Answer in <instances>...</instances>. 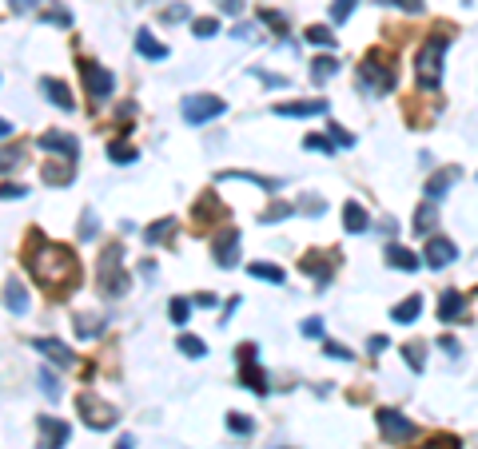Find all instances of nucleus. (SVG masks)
I'll return each mask as SVG.
<instances>
[{"instance_id": "1", "label": "nucleus", "mask_w": 478, "mask_h": 449, "mask_svg": "<svg viewBox=\"0 0 478 449\" xmlns=\"http://www.w3.org/2000/svg\"><path fill=\"white\" fill-rule=\"evenodd\" d=\"M28 270H32V279L40 282L44 290H68L80 282V259L72 255L68 247H56V243H48L44 247L40 235H32L28 239Z\"/></svg>"}, {"instance_id": "2", "label": "nucleus", "mask_w": 478, "mask_h": 449, "mask_svg": "<svg viewBox=\"0 0 478 449\" xmlns=\"http://www.w3.org/2000/svg\"><path fill=\"white\" fill-rule=\"evenodd\" d=\"M359 84H363L366 92H375V96H387V92L398 84V72H395V64H391V56L383 48L366 52L363 68H359Z\"/></svg>"}, {"instance_id": "3", "label": "nucleus", "mask_w": 478, "mask_h": 449, "mask_svg": "<svg viewBox=\"0 0 478 449\" xmlns=\"http://www.w3.org/2000/svg\"><path fill=\"white\" fill-rule=\"evenodd\" d=\"M447 44H450L447 32H435V36L418 48V84L430 88V92H435L438 80H442V56H447Z\"/></svg>"}, {"instance_id": "4", "label": "nucleus", "mask_w": 478, "mask_h": 449, "mask_svg": "<svg viewBox=\"0 0 478 449\" xmlns=\"http://www.w3.org/2000/svg\"><path fill=\"white\" fill-rule=\"evenodd\" d=\"M100 290H104V294H112V299H120L124 290H128V275H124V250L120 247H108L100 255Z\"/></svg>"}, {"instance_id": "5", "label": "nucleus", "mask_w": 478, "mask_h": 449, "mask_svg": "<svg viewBox=\"0 0 478 449\" xmlns=\"http://www.w3.org/2000/svg\"><path fill=\"white\" fill-rule=\"evenodd\" d=\"M76 68H80L84 92H88V100H92V104H104L108 96H112L116 80H112V72H108V68H100L96 60H80Z\"/></svg>"}, {"instance_id": "6", "label": "nucleus", "mask_w": 478, "mask_h": 449, "mask_svg": "<svg viewBox=\"0 0 478 449\" xmlns=\"http://www.w3.org/2000/svg\"><path fill=\"white\" fill-rule=\"evenodd\" d=\"M76 414H80L92 429H112L116 418H120L108 401H100L96 394H88V389H84V394H76Z\"/></svg>"}, {"instance_id": "7", "label": "nucleus", "mask_w": 478, "mask_h": 449, "mask_svg": "<svg viewBox=\"0 0 478 449\" xmlns=\"http://www.w3.org/2000/svg\"><path fill=\"white\" fill-rule=\"evenodd\" d=\"M224 111H227V104L219 100V96H188V100H183V120L192 123V128L215 120V116H224Z\"/></svg>"}, {"instance_id": "8", "label": "nucleus", "mask_w": 478, "mask_h": 449, "mask_svg": "<svg viewBox=\"0 0 478 449\" xmlns=\"http://www.w3.org/2000/svg\"><path fill=\"white\" fill-rule=\"evenodd\" d=\"M235 358H239V378H244V386L255 389V394H267V378H264V370H259V354H255L251 342H244Z\"/></svg>"}, {"instance_id": "9", "label": "nucleus", "mask_w": 478, "mask_h": 449, "mask_svg": "<svg viewBox=\"0 0 478 449\" xmlns=\"http://www.w3.org/2000/svg\"><path fill=\"white\" fill-rule=\"evenodd\" d=\"M379 429L387 441H407L415 438V421H407L398 409H379Z\"/></svg>"}, {"instance_id": "10", "label": "nucleus", "mask_w": 478, "mask_h": 449, "mask_svg": "<svg viewBox=\"0 0 478 449\" xmlns=\"http://www.w3.org/2000/svg\"><path fill=\"white\" fill-rule=\"evenodd\" d=\"M212 250H215V262H219L224 270L235 267V262H239V231L235 227L219 231V235L212 239Z\"/></svg>"}, {"instance_id": "11", "label": "nucleus", "mask_w": 478, "mask_h": 449, "mask_svg": "<svg viewBox=\"0 0 478 449\" xmlns=\"http://www.w3.org/2000/svg\"><path fill=\"white\" fill-rule=\"evenodd\" d=\"M455 255H458V247L450 239H430L427 235V250H423V262H427L430 270H438V267H450V262H455Z\"/></svg>"}, {"instance_id": "12", "label": "nucleus", "mask_w": 478, "mask_h": 449, "mask_svg": "<svg viewBox=\"0 0 478 449\" xmlns=\"http://www.w3.org/2000/svg\"><path fill=\"white\" fill-rule=\"evenodd\" d=\"M40 148L44 151H56V155H64V160H76V155H80V140H76V135H68V131H44Z\"/></svg>"}, {"instance_id": "13", "label": "nucleus", "mask_w": 478, "mask_h": 449, "mask_svg": "<svg viewBox=\"0 0 478 449\" xmlns=\"http://www.w3.org/2000/svg\"><path fill=\"white\" fill-rule=\"evenodd\" d=\"M40 175H44V183H48V187H68L72 183V175H76V160H48L40 167Z\"/></svg>"}, {"instance_id": "14", "label": "nucleus", "mask_w": 478, "mask_h": 449, "mask_svg": "<svg viewBox=\"0 0 478 449\" xmlns=\"http://www.w3.org/2000/svg\"><path fill=\"white\" fill-rule=\"evenodd\" d=\"M68 421L60 418H40V449H64V441H68Z\"/></svg>"}, {"instance_id": "15", "label": "nucleus", "mask_w": 478, "mask_h": 449, "mask_svg": "<svg viewBox=\"0 0 478 449\" xmlns=\"http://www.w3.org/2000/svg\"><path fill=\"white\" fill-rule=\"evenodd\" d=\"M327 100H295V104H275V116H287V120H307V116H323Z\"/></svg>"}, {"instance_id": "16", "label": "nucleus", "mask_w": 478, "mask_h": 449, "mask_svg": "<svg viewBox=\"0 0 478 449\" xmlns=\"http://www.w3.org/2000/svg\"><path fill=\"white\" fill-rule=\"evenodd\" d=\"M458 179H462V167H442V171H435V175L427 179V199H430V203L442 199V195H447V191L455 187Z\"/></svg>"}, {"instance_id": "17", "label": "nucleus", "mask_w": 478, "mask_h": 449, "mask_svg": "<svg viewBox=\"0 0 478 449\" xmlns=\"http://www.w3.org/2000/svg\"><path fill=\"white\" fill-rule=\"evenodd\" d=\"M40 92H44V96H48V100L56 104V108H60V111H72V108H76V100H72L68 84L52 80V76H44V80H40Z\"/></svg>"}, {"instance_id": "18", "label": "nucleus", "mask_w": 478, "mask_h": 449, "mask_svg": "<svg viewBox=\"0 0 478 449\" xmlns=\"http://www.w3.org/2000/svg\"><path fill=\"white\" fill-rule=\"evenodd\" d=\"M462 310H467L462 294H458V290H442V299H438V318L442 322H462Z\"/></svg>"}, {"instance_id": "19", "label": "nucleus", "mask_w": 478, "mask_h": 449, "mask_svg": "<svg viewBox=\"0 0 478 449\" xmlns=\"http://www.w3.org/2000/svg\"><path fill=\"white\" fill-rule=\"evenodd\" d=\"M136 52H140V56H148V60H168V44H160L148 28L136 32Z\"/></svg>"}, {"instance_id": "20", "label": "nucleus", "mask_w": 478, "mask_h": 449, "mask_svg": "<svg viewBox=\"0 0 478 449\" xmlns=\"http://www.w3.org/2000/svg\"><path fill=\"white\" fill-rule=\"evenodd\" d=\"M383 255H387V267H395V270H418L423 267V259H415V250L398 247V243H391Z\"/></svg>"}, {"instance_id": "21", "label": "nucleus", "mask_w": 478, "mask_h": 449, "mask_svg": "<svg viewBox=\"0 0 478 449\" xmlns=\"http://www.w3.org/2000/svg\"><path fill=\"white\" fill-rule=\"evenodd\" d=\"M299 270H307V275H311L319 287H327V282H331V259H315V255H303V259H299Z\"/></svg>"}, {"instance_id": "22", "label": "nucleus", "mask_w": 478, "mask_h": 449, "mask_svg": "<svg viewBox=\"0 0 478 449\" xmlns=\"http://www.w3.org/2000/svg\"><path fill=\"white\" fill-rule=\"evenodd\" d=\"M36 350H44V354H48L52 362H60V366H72V362H76V354L56 338H36Z\"/></svg>"}, {"instance_id": "23", "label": "nucleus", "mask_w": 478, "mask_h": 449, "mask_svg": "<svg viewBox=\"0 0 478 449\" xmlns=\"http://www.w3.org/2000/svg\"><path fill=\"white\" fill-rule=\"evenodd\" d=\"M343 223H347L351 235H363V231L371 227V219H366V211L359 207V203H347V207H343Z\"/></svg>"}, {"instance_id": "24", "label": "nucleus", "mask_w": 478, "mask_h": 449, "mask_svg": "<svg viewBox=\"0 0 478 449\" xmlns=\"http://www.w3.org/2000/svg\"><path fill=\"white\" fill-rule=\"evenodd\" d=\"M4 306H9L12 314H24V310H28V290H24L21 282H9V287H4Z\"/></svg>"}, {"instance_id": "25", "label": "nucleus", "mask_w": 478, "mask_h": 449, "mask_svg": "<svg viewBox=\"0 0 478 449\" xmlns=\"http://www.w3.org/2000/svg\"><path fill=\"white\" fill-rule=\"evenodd\" d=\"M331 76H339V60L335 56H315V60H311V80L323 84V80H331Z\"/></svg>"}, {"instance_id": "26", "label": "nucleus", "mask_w": 478, "mask_h": 449, "mask_svg": "<svg viewBox=\"0 0 478 449\" xmlns=\"http://www.w3.org/2000/svg\"><path fill=\"white\" fill-rule=\"evenodd\" d=\"M418 310H423V294H411V299H403V302L395 306V322L411 326V322L418 318Z\"/></svg>"}, {"instance_id": "27", "label": "nucleus", "mask_w": 478, "mask_h": 449, "mask_svg": "<svg viewBox=\"0 0 478 449\" xmlns=\"http://www.w3.org/2000/svg\"><path fill=\"white\" fill-rule=\"evenodd\" d=\"M303 40H307V44H315V48H335V32L323 28V24H311V28L303 32Z\"/></svg>"}, {"instance_id": "28", "label": "nucleus", "mask_w": 478, "mask_h": 449, "mask_svg": "<svg viewBox=\"0 0 478 449\" xmlns=\"http://www.w3.org/2000/svg\"><path fill=\"white\" fill-rule=\"evenodd\" d=\"M438 223V215H435V203H423V207H418V215H415V223H411V227L418 231V235H430V227H435Z\"/></svg>"}, {"instance_id": "29", "label": "nucleus", "mask_w": 478, "mask_h": 449, "mask_svg": "<svg viewBox=\"0 0 478 449\" xmlns=\"http://www.w3.org/2000/svg\"><path fill=\"white\" fill-rule=\"evenodd\" d=\"M251 275L264 282H275V287H283V270L275 267V262H251Z\"/></svg>"}, {"instance_id": "30", "label": "nucleus", "mask_w": 478, "mask_h": 449, "mask_svg": "<svg viewBox=\"0 0 478 449\" xmlns=\"http://www.w3.org/2000/svg\"><path fill=\"white\" fill-rule=\"evenodd\" d=\"M100 330H104V322L96 318V314H80V318H76V338H96Z\"/></svg>"}, {"instance_id": "31", "label": "nucleus", "mask_w": 478, "mask_h": 449, "mask_svg": "<svg viewBox=\"0 0 478 449\" xmlns=\"http://www.w3.org/2000/svg\"><path fill=\"white\" fill-rule=\"evenodd\" d=\"M175 231V219H160V223H152V227L143 231V243H160V239H168Z\"/></svg>"}, {"instance_id": "32", "label": "nucleus", "mask_w": 478, "mask_h": 449, "mask_svg": "<svg viewBox=\"0 0 478 449\" xmlns=\"http://www.w3.org/2000/svg\"><path fill=\"white\" fill-rule=\"evenodd\" d=\"M108 155H112V163H132L136 160V148L128 140H116V143H108Z\"/></svg>"}, {"instance_id": "33", "label": "nucleus", "mask_w": 478, "mask_h": 449, "mask_svg": "<svg viewBox=\"0 0 478 449\" xmlns=\"http://www.w3.org/2000/svg\"><path fill=\"white\" fill-rule=\"evenodd\" d=\"M403 358H407V366L415 370V374H423V366H427V358H423V346H418V342L403 346Z\"/></svg>"}, {"instance_id": "34", "label": "nucleus", "mask_w": 478, "mask_h": 449, "mask_svg": "<svg viewBox=\"0 0 478 449\" xmlns=\"http://www.w3.org/2000/svg\"><path fill=\"white\" fill-rule=\"evenodd\" d=\"M168 314H172L175 326H183V322H188V314H192V302H188V299H172V302H168Z\"/></svg>"}, {"instance_id": "35", "label": "nucleus", "mask_w": 478, "mask_h": 449, "mask_svg": "<svg viewBox=\"0 0 478 449\" xmlns=\"http://www.w3.org/2000/svg\"><path fill=\"white\" fill-rule=\"evenodd\" d=\"M192 32L200 36V40H207V36L219 32V21H215V16H200V21H192Z\"/></svg>"}, {"instance_id": "36", "label": "nucleus", "mask_w": 478, "mask_h": 449, "mask_svg": "<svg viewBox=\"0 0 478 449\" xmlns=\"http://www.w3.org/2000/svg\"><path fill=\"white\" fill-rule=\"evenodd\" d=\"M21 160H24V151H21V148H0V171L21 167Z\"/></svg>"}, {"instance_id": "37", "label": "nucleus", "mask_w": 478, "mask_h": 449, "mask_svg": "<svg viewBox=\"0 0 478 449\" xmlns=\"http://www.w3.org/2000/svg\"><path fill=\"white\" fill-rule=\"evenodd\" d=\"M180 350L188 354V358H204V354H207V346L200 338H192V334H183V338H180Z\"/></svg>"}, {"instance_id": "38", "label": "nucleus", "mask_w": 478, "mask_h": 449, "mask_svg": "<svg viewBox=\"0 0 478 449\" xmlns=\"http://www.w3.org/2000/svg\"><path fill=\"white\" fill-rule=\"evenodd\" d=\"M355 4H359V0H335V4H331V21H335V24H343L347 16L355 12Z\"/></svg>"}, {"instance_id": "39", "label": "nucleus", "mask_w": 478, "mask_h": 449, "mask_svg": "<svg viewBox=\"0 0 478 449\" xmlns=\"http://www.w3.org/2000/svg\"><path fill=\"white\" fill-rule=\"evenodd\" d=\"M40 389L48 394L52 401L60 398V382H56V374H48V370H40Z\"/></svg>"}, {"instance_id": "40", "label": "nucleus", "mask_w": 478, "mask_h": 449, "mask_svg": "<svg viewBox=\"0 0 478 449\" xmlns=\"http://www.w3.org/2000/svg\"><path fill=\"white\" fill-rule=\"evenodd\" d=\"M291 211H295V207H291V203H271V207L264 211V219H267V223H279V219H287Z\"/></svg>"}, {"instance_id": "41", "label": "nucleus", "mask_w": 478, "mask_h": 449, "mask_svg": "<svg viewBox=\"0 0 478 449\" xmlns=\"http://www.w3.org/2000/svg\"><path fill=\"white\" fill-rule=\"evenodd\" d=\"M227 429H232V433H251V418H244V414H227Z\"/></svg>"}, {"instance_id": "42", "label": "nucleus", "mask_w": 478, "mask_h": 449, "mask_svg": "<svg viewBox=\"0 0 478 449\" xmlns=\"http://www.w3.org/2000/svg\"><path fill=\"white\" fill-rule=\"evenodd\" d=\"M327 203L319 199V195H307V199H299V211H307V215H323Z\"/></svg>"}, {"instance_id": "43", "label": "nucleus", "mask_w": 478, "mask_h": 449, "mask_svg": "<svg viewBox=\"0 0 478 449\" xmlns=\"http://www.w3.org/2000/svg\"><path fill=\"white\" fill-rule=\"evenodd\" d=\"M303 148H311V151H327V155H331V151H335V143H331V140H323V135H307V140H303Z\"/></svg>"}, {"instance_id": "44", "label": "nucleus", "mask_w": 478, "mask_h": 449, "mask_svg": "<svg viewBox=\"0 0 478 449\" xmlns=\"http://www.w3.org/2000/svg\"><path fill=\"white\" fill-rule=\"evenodd\" d=\"M323 354H327V358H343V362H351V358H355V354H351L347 346H339V342H327V346H323Z\"/></svg>"}, {"instance_id": "45", "label": "nucleus", "mask_w": 478, "mask_h": 449, "mask_svg": "<svg viewBox=\"0 0 478 449\" xmlns=\"http://www.w3.org/2000/svg\"><path fill=\"white\" fill-rule=\"evenodd\" d=\"M331 143H335V148H355V135L343 131V128H331Z\"/></svg>"}, {"instance_id": "46", "label": "nucleus", "mask_w": 478, "mask_h": 449, "mask_svg": "<svg viewBox=\"0 0 478 449\" xmlns=\"http://www.w3.org/2000/svg\"><path fill=\"white\" fill-rule=\"evenodd\" d=\"M28 195V187H21V183H4L0 187V199H24Z\"/></svg>"}, {"instance_id": "47", "label": "nucleus", "mask_w": 478, "mask_h": 449, "mask_svg": "<svg viewBox=\"0 0 478 449\" xmlns=\"http://www.w3.org/2000/svg\"><path fill=\"white\" fill-rule=\"evenodd\" d=\"M188 16H192V12H188V4H172V9H163V21H188Z\"/></svg>"}, {"instance_id": "48", "label": "nucleus", "mask_w": 478, "mask_h": 449, "mask_svg": "<svg viewBox=\"0 0 478 449\" xmlns=\"http://www.w3.org/2000/svg\"><path fill=\"white\" fill-rule=\"evenodd\" d=\"M96 215H92V211H84V227H80V239H96Z\"/></svg>"}, {"instance_id": "49", "label": "nucleus", "mask_w": 478, "mask_h": 449, "mask_svg": "<svg viewBox=\"0 0 478 449\" xmlns=\"http://www.w3.org/2000/svg\"><path fill=\"white\" fill-rule=\"evenodd\" d=\"M303 338H323V322H319V318H307V322H303Z\"/></svg>"}, {"instance_id": "50", "label": "nucleus", "mask_w": 478, "mask_h": 449, "mask_svg": "<svg viewBox=\"0 0 478 449\" xmlns=\"http://www.w3.org/2000/svg\"><path fill=\"white\" fill-rule=\"evenodd\" d=\"M418 449H458V441L455 438H435V441H427V445H418Z\"/></svg>"}, {"instance_id": "51", "label": "nucleus", "mask_w": 478, "mask_h": 449, "mask_svg": "<svg viewBox=\"0 0 478 449\" xmlns=\"http://www.w3.org/2000/svg\"><path fill=\"white\" fill-rule=\"evenodd\" d=\"M255 76H259L264 84H271V88H287V80H283V76H271V72H255Z\"/></svg>"}, {"instance_id": "52", "label": "nucleus", "mask_w": 478, "mask_h": 449, "mask_svg": "<svg viewBox=\"0 0 478 449\" xmlns=\"http://www.w3.org/2000/svg\"><path fill=\"white\" fill-rule=\"evenodd\" d=\"M219 9L232 12V16H235V12H244V0H219Z\"/></svg>"}, {"instance_id": "53", "label": "nucleus", "mask_w": 478, "mask_h": 449, "mask_svg": "<svg viewBox=\"0 0 478 449\" xmlns=\"http://www.w3.org/2000/svg\"><path fill=\"white\" fill-rule=\"evenodd\" d=\"M36 4H40V0H12V9L16 12H28V9H36Z\"/></svg>"}, {"instance_id": "54", "label": "nucleus", "mask_w": 478, "mask_h": 449, "mask_svg": "<svg viewBox=\"0 0 478 449\" xmlns=\"http://www.w3.org/2000/svg\"><path fill=\"white\" fill-rule=\"evenodd\" d=\"M438 346H442V350H447V354H450V358H455V354H458V342H455V338H438Z\"/></svg>"}, {"instance_id": "55", "label": "nucleus", "mask_w": 478, "mask_h": 449, "mask_svg": "<svg viewBox=\"0 0 478 449\" xmlns=\"http://www.w3.org/2000/svg\"><path fill=\"white\" fill-rule=\"evenodd\" d=\"M395 4H403L407 12H423V0H395Z\"/></svg>"}, {"instance_id": "56", "label": "nucleus", "mask_w": 478, "mask_h": 449, "mask_svg": "<svg viewBox=\"0 0 478 449\" xmlns=\"http://www.w3.org/2000/svg\"><path fill=\"white\" fill-rule=\"evenodd\" d=\"M195 306H215V294H195Z\"/></svg>"}, {"instance_id": "57", "label": "nucleus", "mask_w": 478, "mask_h": 449, "mask_svg": "<svg viewBox=\"0 0 478 449\" xmlns=\"http://www.w3.org/2000/svg\"><path fill=\"white\" fill-rule=\"evenodd\" d=\"M371 350H375V354H379V350H387V338H383V334H375V338H371Z\"/></svg>"}, {"instance_id": "58", "label": "nucleus", "mask_w": 478, "mask_h": 449, "mask_svg": "<svg viewBox=\"0 0 478 449\" xmlns=\"http://www.w3.org/2000/svg\"><path fill=\"white\" fill-rule=\"evenodd\" d=\"M116 449H136V438H128V433H124V438L116 441Z\"/></svg>"}, {"instance_id": "59", "label": "nucleus", "mask_w": 478, "mask_h": 449, "mask_svg": "<svg viewBox=\"0 0 478 449\" xmlns=\"http://www.w3.org/2000/svg\"><path fill=\"white\" fill-rule=\"evenodd\" d=\"M4 135H12V123L9 120H0V140H4Z\"/></svg>"}]
</instances>
